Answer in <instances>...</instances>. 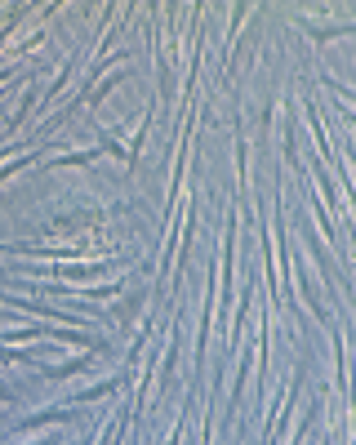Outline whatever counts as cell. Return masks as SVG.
<instances>
[{
	"instance_id": "cell-1",
	"label": "cell",
	"mask_w": 356,
	"mask_h": 445,
	"mask_svg": "<svg viewBox=\"0 0 356 445\" xmlns=\"http://www.w3.org/2000/svg\"><path fill=\"white\" fill-rule=\"evenodd\" d=\"M63 419H72V410H45V414H31L23 427L31 432V427H41V423H63Z\"/></svg>"
},
{
	"instance_id": "cell-2",
	"label": "cell",
	"mask_w": 356,
	"mask_h": 445,
	"mask_svg": "<svg viewBox=\"0 0 356 445\" xmlns=\"http://www.w3.org/2000/svg\"><path fill=\"white\" fill-rule=\"evenodd\" d=\"M116 388H121V378H107V383H98V388H90V392H80V401H98V397H112Z\"/></svg>"
},
{
	"instance_id": "cell-3",
	"label": "cell",
	"mask_w": 356,
	"mask_h": 445,
	"mask_svg": "<svg viewBox=\"0 0 356 445\" xmlns=\"http://www.w3.org/2000/svg\"><path fill=\"white\" fill-rule=\"evenodd\" d=\"M36 445H58V436H49V441H36Z\"/></svg>"
}]
</instances>
